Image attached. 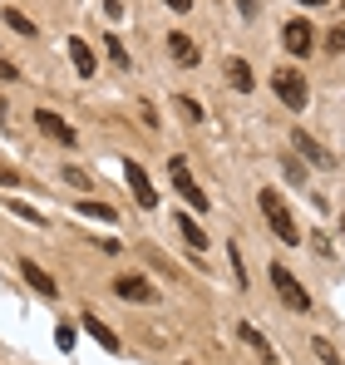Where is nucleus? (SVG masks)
<instances>
[{
	"label": "nucleus",
	"instance_id": "20",
	"mask_svg": "<svg viewBox=\"0 0 345 365\" xmlns=\"http://www.w3.org/2000/svg\"><path fill=\"white\" fill-rule=\"evenodd\" d=\"M79 212H84V217H99V222H114V207H109V202H89V197H84Z\"/></svg>",
	"mask_w": 345,
	"mask_h": 365
},
{
	"label": "nucleus",
	"instance_id": "17",
	"mask_svg": "<svg viewBox=\"0 0 345 365\" xmlns=\"http://www.w3.org/2000/svg\"><path fill=\"white\" fill-rule=\"evenodd\" d=\"M5 25H10L15 35H25V40H35V20H30L25 10H5Z\"/></svg>",
	"mask_w": 345,
	"mask_h": 365
},
{
	"label": "nucleus",
	"instance_id": "25",
	"mask_svg": "<svg viewBox=\"0 0 345 365\" xmlns=\"http://www.w3.org/2000/svg\"><path fill=\"white\" fill-rule=\"evenodd\" d=\"M55 341H59V351H69V346H74V331H69V326H59Z\"/></svg>",
	"mask_w": 345,
	"mask_h": 365
},
{
	"label": "nucleus",
	"instance_id": "27",
	"mask_svg": "<svg viewBox=\"0 0 345 365\" xmlns=\"http://www.w3.org/2000/svg\"><path fill=\"white\" fill-rule=\"evenodd\" d=\"M0 79H20V69H15L10 60H5V55H0Z\"/></svg>",
	"mask_w": 345,
	"mask_h": 365
},
{
	"label": "nucleus",
	"instance_id": "6",
	"mask_svg": "<svg viewBox=\"0 0 345 365\" xmlns=\"http://www.w3.org/2000/svg\"><path fill=\"white\" fill-rule=\"evenodd\" d=\"M114 292L118 297H123V302H158V292H153V282H148V277H133V272H128V277H118L114 282Z\"/></svg>",
	"mask_w": 345,
	"mask_h": 365
},
{
	"label": "nucleus",
	"instance_id": "9",
	"mask_svg": "<svg viewBox=\"0 0 345 365\" xmlns=\"http://www.w3.org/2000/svg\"><path fill=\"white\" fill-rule=\"evenodd\" d=\"M35 123H40V133H50V138H55V143H64V148H74V138H79V133L59 119V114H50V109H40V114H35Z\"/></svg>",
	"mask_w": 345,
	"mask_h": 365
},
{
	"label": "nucleus",
	"instance_id": "5",
	"mask_svg": "<svg viewBox=\"0 0 345 365\" xmlns=\"http://www.w3.org/2000/svg\"><path fill=\"white\" fill-rule=\"evenodd\" d=\"M123 178H128V187H133L138 207H158V192H153V182H148V173H143L133 158H123Z\"/></svg>",
	"mask_w": 345,
	"mask_h": 365
},
{
	"label": "nucleus",
	"instance_id": "26",
	"mask_svg": "<svg viewBox=\"0 0 345 365\" xmlns=\"http://www.w3.org/2000/svg\"><path fill=\"white\" fill-rule=\"evenodd\" d=\"M15 182H20V173H15V168H5V163H0V187H15Z\"/></svg>",
	"mask_w": 345,
	"mask_h": 365
},
{
	"label": "nucleus",
	"instance_id": "23",
	"mask_svg": "<svg viewBox=\"0 0 345 365\" xmlns=\"http://www.w3.org/2000/svg\"><path fill=\"white\" fill-rule=\"evenodd\" d=\"M326 50H336V55L345 50V25H331V35H326Z\"/></svg>",
	"mask_w": 345,
	"mask_h": 365
},
{
	"label": "nucleus",
	"instance_id": "22",
	"mask_svg": "<svg viewBox=\"0 0 345 365\" xmlns=\"http://www.w3.org/2000/svg\"><path fill=\"white\" fill-rule=\"evenodd\" d=\"M10 212H20V217H25V222H35V227H40V222H45V217H40V212H35V207H25V202H20V197H10Z\"/></svg>",
	"mask_w": 345,
	"mask_h": 365
},
{
	"label": "nucleus",
	"instance_id": "21",
	"mask_svg": "<svg viewBox=\"0 0 345 365\" xmlns=\"http://www.w3.org/2000/svg\"><path fill=\"white\" fill-rule=\"evenodd\" d=\"M177 114H182L187 123H202V104H197V99H187V94H177Z\"/></svg>",
	"mask_w": 345,
	"mask_h": 365
},
{
	"label": "nucleus",
	"instance_id": "1",
	"mask_svg": "<svg viewBox=\"0 0 345 365\" xmlns=\"http://www.w3.org/2000/svg\"><path fill=\"white\" fill-rule=\"evenodd\" d=\"M257 202H262V217L272 222V232H277L287 247H301V227H296L291 207L282 202V192H277V187H262V192H257Z\"/></svg>",
	"mask_w": 345,
	"mask_h": 365
},
{
	"label": "nucleus",
	"instance_id": "18",
	"mask_svg": "<svg viewBox=\"0 0 345 365\" xmlns=\"http://www.w3.org/2000/svg\"><path fill=\"white\" fill-rule=\"evenodd\" d=\"M311 351L321 356V365H341V351H336V346H331L326 336H316V341H311Z\"/></svg>",
	"mask_w": 345,
	"mask_h": 365
},
{
	"label": "nucleus",
	"instance_id": "14",
	"mask_svg": "<svg viewBox=\"0 0 345 365\" xmlns=\"http://www.w3.org/2000/svg\"><path fill=\"white\" fill-rule=\"evenodd\" d=\"M227 84L237 89V94H252V84H257V79H252V64L247 60H227Z\"/></svg>",
	"mask_w": 345,
	"mask_h": 365
},
{
	"label": "nucleus",
	"instance_id": "31",
	"mask_svg": "<svg viewBox=\"0 0 345 365\" xmlns=\"http://www.w3.org/2000/svg\"><path fill=\"white\" fill-rule=\"evenodd\" d=\"M341 232H345V212H341Z\"/></svg>",
	"mask_w": 345,
	"mask_h": 365
},
{
	"label": "nucleus",
	"instance_id": "24",
	"mask_svg": "<svg viewBox=\"0 0 345 365\" xmlns=\"http://www.w3.org/2000/svg\"><path fill=\"white\" fill-rule=\"evenodd\" d=\"M109 40V60L114 64H128V55H123V45H118V35H104Z\"/></svg>",
	"mask_w": 345,
	"mask_h": 365
},
{
	"label": "nucleus",
	"instance_id": "4",
	"mask_svg": "<svg viewBox=\"0 0 345 365\" xmlns=\"http://www.w3.org/2000/svg\"><path fill=\"white\" fill-rule=\"evenodd\" d=\"M168 173H172V187H177V197H182L192 212H207V202H212V197H207V192L192 182V173H187V163H182V158H168Z\"/></svg>",
	"mask_w": 345,
	"mask_h": 365
},
{
	"label": "nucleus",
	"instance_id": "12",
	"mask_svg": "<svg viewBox=\"0 0 345 365\" xmlns=\"http://www.w3.org/2000/svg\"><path fill=\"white\" fill-rule=\"evenodd\" d=\"M168 55H172L177 64H197V45H192V35L172 30V35H168Z\"/></svg>",
	"mask_w": 345,
	"mask_h": 365
},
{
	"label": "nucleus",
	"instance_id": "30",
	"mask_svg": "<svg viewBox=\"0 0 345 365\" xmlns=\"http://www.w3.org/2000/svg\"><path fill=\"white\" fill-rule=\"evenodd\" d=\"M301 5H331V0H301Z\"/></svg>",
	"mask_w": 345,
	"mask_h": 365
},
{
	"label": "nucleus",
	"instance_id": "11",
	"mask_svg": "<svg viewBox=\"0 0 345 365\" xmlns=\"http://www.w3.org/2000/svg\"><path fill=\"white\" fill-rule=\"evenodd\" d=\"M291 143H296V153H306L316 168H336V158H331V153H326V148H321L311 133H301V128H296V133H291Z\"/></svg>",
	"mask_w": 345,
	"mask_h": 365
},
{
	"label": "nucleus",
	"instance_id": "13",
	"mask_svg": "<svg viewBox=\"0 0 345 365\" xmlns=\"http://www.w3.org/2000/svg\"><path fill=\"white\" fill-rule=\"evenodd\" d=\"M84 331H89V336H94V341H99L109 356H118V336L104 326V321H99V316H89V311H84Z\"/></svg>",
	"mask_w": 345,
	"mask_h": 365
},
{
	"label": "nucleus",
	"instance_id": "8",
	"mask_svg": "<svg viewBox=\"0 0 345 365\" xmlns=\"http://www.w3.org/2000/svg\"><path fill=\"white\" fill-rule=\"evenodd\" d=\"M237 341H242V346H247V351H252V356H257V361H277V356H272V341H267V336H262V331H257V326H252V321H242V326H237Z\"/></svg>",
	"mask_w": 345,
	"mask_h": 365
},
{
	"label": "nucleus",
	"instance_id": "7",
	"mask_svg": "<svg viewBox=\"0 0 345 365\" xmlns=\"http://www.w3.org/2000/svg\"><path fill=\"white\" fill-rule=\"evenodd\" d=\"M282 45H287L291 55H311V45H316V30H311L306 20H287V30H282Z\"/></svg>",
	"mask_w": 345,
	"mask_h": 365
},
{
	"label": "nucleus",
	"instance_id": "3",
	"mask_svg": "<svg viewBox=\"0 0 345 365\" xmlns=\"http://www.w3.org/2000/svg\"><path fill=\"white\" fill-rule=\"evenodd\" d=\"M272 89H277V99L287 104L291 114H301V109L311 104V89H306V79H301L296 69H277V74H272Z\"/></svg>",
	"mask_w": 345,
	"mask_h": 365
},
{
	"label": "nucleus",
	"instance_id": "2",
	"mask_svg": "<svg viewBox=\"0 0 345 365\" xmlns=\"http://www.w3.org/2000/svg\"><path fill=\"white\" fill-rule=\"evenodd\" d=\"M272 287H277V297H282V306H287V311H296V316H306V311H311V292L291 277L282 262L272 267Z\"/></svg>",
	"mask_w": 345,
	"mask_h": 365
},
{
	"label": "nucleus",
	"instance_id": "28",
	"mask_svg": "<svg viewBox=\"0 0 345 365\" xmlns=\"http://www.w3.org/2000/svg\"><path fill=\"white\" fill-rule=\"evenodd\" d=\"M237 10H242V15L252 20V15H257V0H237Z\"/></svg>",
	"mask_w": 345,
	"mask_h": 365
},
{
	"label": "nucleus",
	"instance_id": "10",
	"mask_svg": "<svg viewBox=\"0 0 345 365\" xmlns=\"http://www.w3.org/2000/svg\"><path fill=\"white\" fill-rule=\"evenodd\" d=\"M20 277H25V282H30V287H35V292H40V297H45V302H55V297H59L55 277H50V272H45V267H35V262H20Z\"/></svg>",
	"mask_w": 345,
	"mask_h": 365
},
{
	"label": "nucleus",
	"instance_id": "16",
	"mask_svg": "<svg viewBox=\"0 0 345 365\" xmlns=\"http://www.w3.org/2000/svg\"><path fill=\"white\" fill-rule=\"evenodd\" d=\"M177 232H182V242L192 247V252H207V232H202L192 217H182V212H177Z\"/></svg>",
	"mask_w": 345,
	"mask_h": 365
},
{
	"label": "nucleus",
	"instance_id": "19",
	"mask_svg": "<svg viewBox=\"0 0 345 365\" xmlns=\"http://www.w3.org/2000/svg\"><path fill=\"white\" fill-rule=\"evenodd\" d=\"M64 182H74V187H84V192H89V187H94V173H89V168H74V163H64Z\"/></svg>",
	"mask_w": 345,
	"mask_h": 365
},
{
	"label": "nucleus",
	"instance_id": "32",
	"mask_svg": "<svg viewBox=\"0 0 345 365\" xmlns=\"http://www.w3.org/2000/svg\"><path fill=\"white\" fill-rule=\"evenodd\" d=\"M187 365H192V361H187Z\"/></svg>",
	"mask_w": 345,
	"mask_h": 365
},
{
	"label": "nucleus",
	"instance_id": "29",
	"mask_svg": "<svg viewBox=\"0 0 345 365\" xmlns=\"http://www.w3.org/2000/svg\"><path fill=\"white\" fill-rule=\"evenodd\" d=\"M163 5H168V10H187L192 0H163Z\"/></svg>",
	"mask_w": 345,
	"mask_h": 365
},
{
	"label": "nucleus",
	"instance_id": "15",
	"mask_svg": "<svg viewBox=\"0 0 345 365\" xmlns=\"http://www.w3.org/2000/svg\"><path fill=\"white\" fill-rule=\"evenodd\" d=\"M69 60H74V69H79V79L94 74V50H89L84 40H69Z\"/></svg>",
	"mask_w": 345,
	"mask_h": 365
}]
</instances>
